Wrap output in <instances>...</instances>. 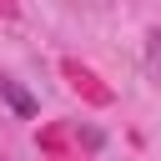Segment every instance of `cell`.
<instances>
[{
    "mask_svg": "<svg viewBox=\"0 0 161 161\" xmlns=\"http://www.w3.org/2000/svg\"><path fill=\"white\" fill-rule=\"evenodd\" d=\"M0 91H5V96H10V106H15V111H20V116H30V111H35V106H30V96H25V91H20V86H15V80H0Z\"/></svg>",
    "mask_w": 161,
    "mask_h": 161,
    "instance_id": "1",
    "label": "cell"
},
{
    "mask_svg": "<svg viewBox=\"0 0 161 161\" xmlns=\"http://www.w3.org/2000/svg\"><path fill=\"white\" fill-rule=\"evenodd\" d=\"M151 55H156V60H161V35H151Z\"/></svg>",
    "mask_w": 161,
    "mask_h": 161,
    "instance_id": "2",
    "label": "cell"
}]
</instances>
